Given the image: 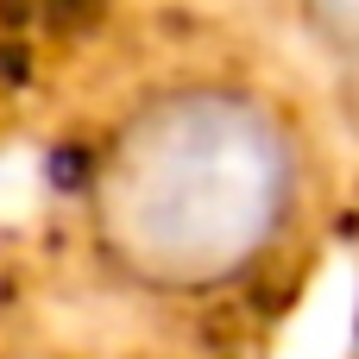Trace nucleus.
<instances>
[{"instance_id":"1","label":"nucleus","mask_w":359,"mask_h":359,"mask_svg":"<svg viewBox=\"0 0 359 359\" xmlns=\"http://www.w3.org/2000/svg\"><path fill=\"white\" fill-rule=\"evenodd\" d=\"M316 145L290 95L189 69L120 101L76 177L88 271L139 303L246 297L303 233Z\"/></svg>"},{"instance_id":"2","label":"nucleus","mask_w":359,"mask_h":359,"mask_svg":"<svg viewBox=\"0 0 359 359\" xmlns=\"http://www.w3.org/2000/svg\"><path fill=\"white\" fill-rule=\"evenodd\" d=\"M290 19L328 69L359 57V0H290Z\"/></svg>"},{"instance_id":"3","label":"nucleus","mask_w":359,"mask_h":359,"mask_svg":"<svg viewBox=\"0 0 359 359\" xmlns=\"http://www.w3.org/2000/svg\"><path fill=\"white\" fill-rule=\"evenodd\" d=\"M328 101H334L341 133L359 145V57H353V63H341V69H328Z\"/></svg>"},{"instance_id":"4","label":"nucleus","mask_w":359,"mask_h":359,"mask_svg":"<svg viewBox=\"0 0 359 359\" xmlns=\"http://www.w3.org/2000/svg\"><path fill=\"white\" fill-rule=\"evenodd\" d=\"M0 359H57V353H44V347H6Z\"/></svg>"}]
</instances>
